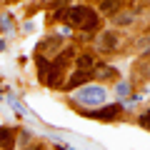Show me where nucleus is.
Wrapping results in <instances>:
<instances>
[{"mask_svg":"<svg viewBox=\"0 0 150 150\" xmlns=\"http://www.w3.org/2000/svg\"><path fill=\"white\" fill-rule=\"evenodd\" d=\"M60 50H63V38L50 35V38H43V40L38 43V53L35 55H40V58H50V55L60 53Z\"/></svg>","mask_w":150,"mask_h":150,"instance_id":"nucleus-4","label":"nucleus"},{"mask_svg":"<svg viewBox=\"0 0 150 150\" xmlns=\"http://www.w3.org/2000/svg\"><path fill=\"white\" fill-rule=\"evenodd\" d=\"M0 150H15V133L10 128H0Z\"/></svg>","mask_w":150,"mask_h":150,"instance_id":"nucleus-9","label":"nucleus"},{"mask_svg":"<svg viewBox=\"0 0 150 150\" xmlns=\"http://www.w3.org/2000/svg\"><path fill=\"white\" fill-rule=\"evenodd\" d=\"M75 95V100L80 103V105H105V100H108V90L103 85H95V83H88V85H83V88H78V90L73 93Z\"/></svg>","mask_w":150,"mask_h":150,"instance_id":"nucleus-1","label":"nucleus"},{"mask_svg":"<svg viewBox=\"0 0 150 150\" xmlns=\"http://www.w3.org/2000/svg\"><path fill=\"white\" fill-rule=\"evenodd\" d=\"M18 140H20V148H23V145H28V143H30V133H28V130H23V133L18 135Z\"/></svg>","mask_w":150,"mask_h":150,"instance_id":"nucleus-17","label":"nucleus"},{"mask_svg":"<svg viewBox=\"0 0 150 150\" xmlns=\"http://www.w3.org/2000/svg\"><path fill=\"white\" fill-rule=\"evenodd\" d=\"M138 123H140V128H145V130H150V110H143L138 115Z\"/></svg>","mask_w":150,"mask_h":150,"instance_id":"nucleus-15","label":"nucleus"},{"mask_svg":"<svg viewBox=\"0 0 150 150\" xmlns=\"http://www.w3.org/2000/svg\"><path fill=\"white\" fill-rule=\"evenodd\" d=\"M23 33H33V23H25L23 25Z\"/></svg>","mask_w":150,"mask_h":150,"instance_id":"nucleus-21","label":"nucleus"},{"mask_svg":"<svg viewBox=\"0 0 150 150\" xmlns=\"http://www.w3.org/2000/svg\"><path fill=\"white\" fill-rule=\"evenodd\" d=\"M0 100H3V95H0Z\"/></svg>","mask_w":150,"mask_h":150,"instance_id":"nucleus-23","label":"nucleus"},{"mask_svg":"<svg viewBox=\"0 0 150 150\" xmlns=\"http://www.w3.org/2000/svg\"><path fill=\"white\" fill-rule=\"evenodd\" d=\"M93 78H98L103 85V80H115L118 78V70L112 68V65H98L95 70H93Z\"/></svg>","mask_w":150,"mask_h":150,"instance_id":"nucleus-8","label":"nucleus"},{"mask_svg":"<svg viewBox=\"0 0 150 150\" xmlns=\"http://www.w3.org/2000/svg\"><path fill=\"white\" fill-rule=\"evenodd\" d=\"M93 80V73H83V70H73V75H70V80L65 83V90H78V88L88 85V83Z\"/></svg>","mask_w":150,"mask_h":150,"instance_id":"nucleus-6","label":"nucleus"},{"mask_svg":"<svg viewBox=\"0 0 150 150\" xmlns=\"http://www.w3.org/2000/svg\"><path fill=\"white\" fill-rule=\"evenodd\" d=\"M98 28H100V15H98V10H93V15L88 18V23L80 28V30H83V33H95Z\"/></svg>","mask_w":150,"mask_h":150,"instance_id":"nucleus-13","label":"nucleus"},{"mask_svg":"<svg viewBox=\"0 0 150 150\" xmlns=\"http://www.w3.org/2000/svg\"><path fill=\"white\" fill-rule=\"evenodd\" d=\"M90 15H93V8H88V5H73V8L65 10V23H68L70 28H83Z\"/></svg>","mask_w":150,"mask_h":150,"instance_id":"nucleus-3","label":"nucleus"},{"mask_svg":"<svg viewBox=\"0 0 150 150\" xmlns=\"http://www.w3.org/2000/svg\"><path fill=\"white\" fill-rule=\"evenodd\" d=\"M95 68H98V63H95V58H93L90 53H83V55H78V58H75V70H83V73H93Z\"/></svg>","mask_w":150,"mask_h":150,"instance_id":"nucleus-7","label":"nucleus"},{"mask_svg":"<svg viewBox=\"0 0 150 150\" xmlns=\"http://www.w3.org/2000/svg\"><path fill=\"white\" fill-rule=\"evenodd\" d=\"M55 150H73V148H70V145H65V143H58V145H55Z\"/></svg>","mask_w":150,"mask_h":150,"instance_id":"nucleus-20","label":"nucleus"},{"mask_svg":"<svg viewBox=\"0 0 150 150\" xmlns=\"http://www.w3.org/2000/svg\"><path fill=\"white\" fill-rule=\"evenodd\" d=\"M135 45H138V53H150V38H140Z\"/></svg>","mask_w":150,"mask_h":150,"instance_id":"nucleus-16","label":"nucleus"},{"mask_svg":"<svg viewBox=\"0 0 150 150\" xmlns=\"http://www.w3.org/2000/svg\"><path fill=\"white\" fill-rule=\"evenodd\" d=\"M35 65H38V78L45 83V78H48V73H50V60H48V58H40V55H35Z\"/></svg>","mask_w":150,"mask_h":150,"instance_id":"nucleus-11","label":"nucleus"},{"mask_svg":"<svg viewBox=\"0 0 150 150\" xmlns=\"http://www.w3.org/2000/svg\"><path fill=\"white\" fill-rule=\"evenodd\" d=\"M123 110H125L123 103H110V105H100V110H83V115L90 118V120H105V123H110V120H115Z\"/></svg>","mask_w":150,"mask_h":150,"instance_id":"nucleus-2","label":"nucleus"},{"mask_svg":"<svg viewBox=\"0 0 150 150\" xmlns=\"http://www.w3.org/2000/svg\"><path fill=\"white\" fill-rule=\"evenodd\" d=\"M3 50H5V40H3V38H0V53H3Z\"/></svg>","mask_w":150,"mask_h":150,"instance_id":"nucleus-22","label":"nucleus"},{"mask_svg":"<svg viewBox=\"0 0 150 150\" xmlns=\"http://www.w3.org/2000/svg\"><path fill=\"white\" fill-rule=\"evenodd\" d=\"M120 10V0H100V13L98 15H115Z\"/></svg>","mask_w":150,"mask_h":150,"instance_id":"nucleus-10","label":"nucleus"},{"mask_svg":"<svg viewBox=\"0 0 150 150\" xmlns=\"http://www.w3.org/2000/svg\"><path fill=\"white\" fill-rule=\"evenodd\" d=\"M0 23H3V28H5V33H13L10 30V15H3V18H0Z\"/></svg>","mask_w":150,"mask_h":150,"instance_id":"nucleus-18","label":"nucleus"},{"mask_svg":"<svg viewBox=\"0 0 150 150\" xmlns=\"http://www.w3.org/2000/svg\"><path fill=\"white\" fill-rule=\"evenodd\" d=\"M112 23H115V25H133L135 23V15L133 13H125V10H120V13H115V15H112Z\"/></svg>","mask_w":150,"mask_h":150,"instance_id":"nucleus-12","label":"nucleus"},{"mask_svg":"<svg viewBox=\"0 0 150 150\" xmlns=\"http://www.w3.org/2000/svg\"><path fill=\"white\" fill-rule=\"evenodd\" d=\"M118 33L115 30H100V35H98V50L100 53H115L118 50Z\"/></svg>","mask_w":150,"mask_h":150,"instance_id":"nucleus-5","label":"nucleus"},{"mask_svg":"<svg viewBox=\"0 0 150 150\" xmlns=\"http://www.w3.org/2000/svg\"><path fill=\"white\" fill-rule=\"evenodd\" d=\"M25 150H45V145L43 143H35V145H28Z\"/></svg>","mask_w":150,"mask_h":150,"instance_id":"nucleus-19","label":"nucleus"},{"mask_svg":"<svg viewBox=\"0 0 150 150\" xmlns=\"http://www.w3.org/2000/svg\"><path fill=\"white\" fill-rule=\"evenodd\" d=\"M115 95H118V100H120V98H128L130 95V83L128 80H120L118 85H115Z\"/></svg>","mask_w":150,"mask_h":150,"instance_id":"nucleus-14","label":"nucleus"}]
</instances>
